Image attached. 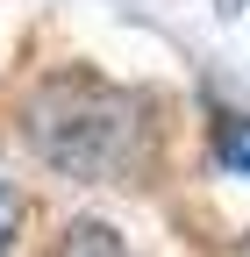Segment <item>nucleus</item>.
<instances>
[{
	"instance_id": "f257e3e1",
	"label": "nucleus",
	"mask_w": 250,
	"mask_h": 257,
	"mask_svg": "<svg viewBox=\"0 0 250 257\" xmlns=\"http://www.w3.org/2000/svg\"><path fill=\"white\" fill-rule=\"evenodd\" d=\"M29 128H36V150L50 165H65L79 179H114L136 165L143 143V107L129 93H114L100 79H50L29 107Z\"/></svg>"
},
{
	"instance_id": "f03ea898",
	"label": "nucleus",
	"mask_w": 250,
	"mask_h": 257,
	"mask_svg": "<svg viewBox=\"0 0 250 257\" xmlns=\"http://www.w3.org/2000/svg\"><path fill=\"white\" fill-rule=\"evenodd\" d=\"M57 257H129V243H121L107 221H72L65 229V250Z\"/></svg>"
},
{
	"instance_id": "7ed1b4c3",
	"label": "nucleus",
	"mask_w": 250,
	"mask_h": 257,
	"mask_svg": "<svg viewBox=\"0 0 250 257\" xmlns=\"http://www.w3.org/2000/svg\"><path fill=\"white\" fill-rule=\"evenodd\" d=\"M214 150H222V165H229V172L250 179V121H243V114H229L222 128H214Z\"/></svg>"
},
{
	"instance_id": "20e7f679",
	"label": "nucleus",
	"mask_w": 250,
	"mask_h": 257,
	"mask_svg": "<svg viewBox=\"0 0 250 257\" xmlns=\"http://www.w3.org/2000/svg\"><path fill=\"white\" fill-rule=\"evenodd\" d=\"M15 229H22V193H15L8 179H0V257L15 250Z\"/></svg>"
}]
</instances>
